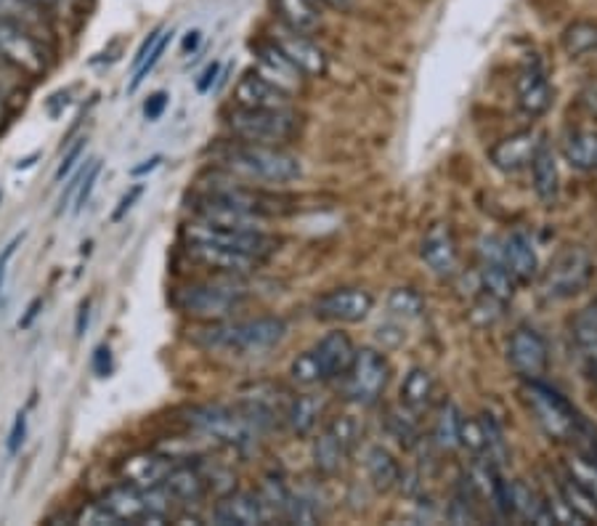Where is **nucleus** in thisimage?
I'll use <instances>...</instances> for the list:
<instances>
[{"label": "nucleus", "instance_id": "obj_47", "mask_svg": "<svg viewBox=\"0 0 597 526\" xmlns=\"http://www.w3.org/2000/svg\"><path fill=\"white\" fill-rule=\"evenodd\" d=\"M99 175H102V160H91V162H88L83 179H80L78 192H74V213H80L88 205V199H91L93 190H96Z\"/></svg>", "mask_w": 597, "mask_h": 526}, {"label": "nucleus", "instance_id": "obj_56", "mask_svg": "<svg viewBox=\"0 0 597 526\" xmlns=\"http://www.w3.org/2000/svg\"><path fill=\"white\" fill-rule=\"evenodd\" d=\"M218 72H221V65H218V61H213V65L207 67V70L203 72V80H199V83H197V91L199 93L210 91L213 83H216V80H218Z\"/></svg>", "mask_w": 597, "mask_h": 526}, {"label": "nucleus", "instance_id": "obj_17", "mask_svg": "<svg viewBox=\"0 0 597 526\" xmlns=\"http://www.w3.org/2000/svg\"><path fill=\"white\" fill-rule=\"evenodd\" d=\"M186 255L192 263L207 268L213 274H226V277H248L253 274L263 261L253 259V255L237 253V250H226L216 245H203V242H186Z\"/></svg>", "mask_w": 597, "mask_h": 526}, {"label": "nucleus", "instance_id": "obj_7", "mask_svg": "<svg viewBox=\"0 0 597 526\" xmlns=\"http://www.w3.org/2000/svg\"><path fill=\"white\" fill-rule=\"evenodd\" d=\"M184 242H203V245H216L226 250H237V253L253 255L257 261H266L279 250V237L268 235L266 229H250V227H226V224L203 221L194 218L184 227Z\"/></svg>", "mask_w": 597, "mask_h": 526}, {"label": "nucleus", "instance_id": "obj_30", "mask_svg": "<svg viewBox=\"0 0 597 526\" xmlns=\"http://www.w3.org/2000/svg\"><path fill=\"white\" fill-rule=\"evenodd\" d=\"M274 11L292 33L311 35L322 27V5L317 0H274Z\"/></svg>", "mask_w": 597, "mask_h": 526}, {"label": "nucleus", "instance_id": "obj_58", "mask_svg": "<svg viewBox=\"0 0 597 526\" xmlns=\"http://www.w3.org/2000/svg\"><path fill=\"white\" fill-rule=\"evenodd\" d=\"M41 309H43V298H35L33 304L27 306V315H24V319H19V328L27 330L30 324H33L35 319H37V315H41Z\"/></svg>", "mask_w": 597, "mask_h": 526}, {"label": "nucleus", "instance_id": "obj_2", "mask_svg": "<svg viewBox=\"0 0 597 526\" xmlns=\"http://www.w3.org/2000/svg\"><path fill=\"white\" fill-rule=\"evenodd\" d=\"M287 338V322L279 317H255V319H221V322H205L194 330L192 343L203 351L221 356H263L279 346Z\"/></svg>", "mask_w": 597, "mask_h": 526}, {"label": "nucleus", "instance_id": "obj_6", "mask_svg": "<svg viewBox=\"0 0 597 526\" xmlns=\"http://www.w3.org/2000/svg\"><path fill=\"white\" fill-rule=\"evenodd\" d=\"M229 134L239 141L266 144V147H287L300 134V117L292 106L285 110H244L234 106L229 115Z\"/></svg>", "mask_w": 597, "mask_h": 526}, {"label": "nucleus", "instance_id": "obj_29", "mask_svg": "<svg viewBox=\"0 0 597 526\" xmlns=\"http://www.w3.org/2000/svg\"><path fill=\"white\" fill-rule=\"evenodd\" d=\"M436 378H433L430 373H427L425 367H412L410 373H406L404 384H401V407H406V410L414 412L417 418H423L425 412L433 410V404H436Z\"/></svg>", "mask_w": 597, "mask_h": 526}, {"label": "nucleus", "instance_id": "obj_44", "mask_svg": "<svg viewBox=\"0 0 597 526\" xmlns=\"http://www.w3.org/2000/svg\"><path fill=\"white\" fill-rule=\"evenodd\" d=\"M285 522L303 524V526L319 524L322 522V508H319L317 500L308 498V494H292L290 492V503H287Z\"/></svg>", "mask_w": 597, "mask_h": 526}, {"label": "nucleus", "instance_id": "obj_38", "mask_svg": "<svg viewBox=\"0 0 597 526\" xmlns=\"http://www.w3.org/2000/svg\"><path fill=\"white\" fill-rule=\"evenodd\" d=\"M574 341L582 348V354L593 362L597 369V298L576 315L574 319Z\"/></svg>", "mask_w": 597, "mask_h": 526}, {"label": "nucleus", "instance_id": "obj_18", "mask_svg": "<svg viewBox=\"0 0 597 526\" xmlns=\"http://www.w3.org/2000/svg\"><path fill=\"white\" fill-rule=\"evenodd\" d=\"M542 144L544 134H539V130H518V134L507 136V139H502L496 147H492L489 158H492L494 168H500L502 173H518L524 168H531Z\"/></svg>", "mask_w": 597, "mask_h": 526}, {"label": "nucleus", "instance_id": "obj_4", "mask_svg": "<svg viewBox=\"0 0 597 526\" xmlns=\"http://www.w3.org/2000/svg\"><path fill=\"white\" fill-rule=\"evenodd\" d=\"M248 300V287L242 277L216 274L213 279H199L179 287L173 293V306L181 315L199 319V322H221L231 319Z\"/></svg>", "mask_w": 597, "mask_h": 526}, {"label": "nucleus", "instance_id": "obj_8", "mask_svg": "<svg viewBox=\"0 0 597 526\" xmlns=\"http://www.w3.org/2000/svg\"><path fill=\"white\" fill-rule=\"evenodd\" d=\"M524 397L529 410L533 412V421L539 423V428L550 438L571 442L576 431H579L584 418L555 388L542 384V380H526Z\"/></svg>", "mask_w": 597, "mask_h": 526}, {"label": "nucleus", "instance_id": "obj_51", "mask_svg": "<svg viewBox=\"0 0 597 526\" xmlns=\"http://www.w3.org/2000/svg\"><path fill=\"white\" fill-rule=\"evenodd\" d=\"M168 93L165 91H157L152 93V96L147 99V104H143V117H147L149 123H154V121H160L162 117V112L168 110Z\"/></svg>", "mask_w": 597, "mask_h": 526}, {"label": "nucleus", "instance_id": "obj_55", "mask_svg": "<svg viewBox=\"0 0 597 526\" xmlns=\"http://www.w3.org/2000/svg\"><path fill=\"white\" fill-rule=\"evenodd\" d=\"M19 242H22V237H14V240H11L9 245H5L3 255H0V290H3V282H5V266H9V261H11V259H14Z\"/></svg>", "mask_w": 597, "mask_h": 526}, {"label": "nucleus", "instance_id": "obj_32", "mask_svg": "<svg viewBox=\"0 0 597 526\" xmlns=\"http://www.w3.org/2000/svg\"><path fill=\"white\" fill-rule=\"evenodd\" d=\"M364 466H367V476L372 481V487L377 492H391L401 484V466L399 460L388 453L386 447H372L364 457Z\"/></svg>", "mask_w": 597, "mask_h": 526}, {"label": "nucleus", "instance_id": "obj_48", "mask_svg": "<svg viewBox=\"0 0 597 526\" xmlns=\"http://www.w3.org/2000/svg\"><path fill=\"white\" fill-rule=\"evenodd\" d=\"M502 300H496L489 296V293H483L481 298H478V304L473 306V311H470V317H473V322L478 324H492L496 319L502 317Z\"/></svg>", "mask_w": 597, "mask_h": 526}, {"label": "nucleus", "instance_id": "obj_16", "mask_svg": "<svg viewBox=\"0 0 597 526\" xmlns=\"http://www.w3.org/2000/svg\"><path fill=\"white\" fill-rule=\"evenodd\" d=\"M420 259L430 268L436 277H451L460 266V250H457L455 231L449 224L438 221L425 231L423 242H420Z\"/></svg>", "mask_w": 597, "mask_h": 526}, {"label": "nucleus", "instance_id": "obj_37", "mask_svg": "<svg viewBox=\"0 0 597 526\" xmlns=\"http://www.w3.org/2000/svg\"><path fill=\"white\" fill-rule=\"evenodd\" d=\"M481 287H483V293H489V296H492V298L502 300V304H507V300H513L515 287H518V282H515L513 274L507 272L505 261L483 259Z\"/></svg>", "mask_w": 597, "mask_h": 526}, {"label": "nucleus", "instance_id": "obj_35", "mask_svg": "<svg viewBox=\"0 0 597 526\" xmlns=\"http://www.w3.org/2000/svg\"><path fill=\"white\" fill-rule=\"evenodd\" d=\"M563 158L576 171H597V134L595 130H579L571 134L563 144Z\"/></svg>", "mask_w": 597, "mask_h": 526}, {"label": "nucleus", "instance_id": "obj_54", "mask_svg": "<svg viewBox=\"0 0 597 526\" xmlns=\"http://www.w3.org/2000/svg\"><path fill=\"white\" fill-rule=\"evenodd\" d=\"M143 194V186L141 184H136V186H130V192L125 194L123 199H119V205L115 208V213H112V221H119V218H125V213H128L130 208H134L136 205V199L141 197Z\"/></svg>", "mask_w": 597, "mask_h": 526}, {"label": "nucleus", "instance_id": "obj_40", "mask_svg": "<svg viewBox=\"0 0 597 526\" xmlns=\"http://www.w3.org/2000/svg\"><path fill=\"white\" fill-rule=\"evenodd\" d=\"M388 431H391L393 438H399L401 444H406V447H414L420 438V418L414 415V412L406 410V407L395 404L388 410Z\"/></svg>", "mask_w": 597, "mask_h": 526}, {"label": "nucleus", "instance_id": "obj_59", "mask_svg": "<svg viewBox=\"0 0 597 526\" xmlns=\"http://www.w3.org/2000/svg\"><path fill=\"white\" fill-rule=\"evenodd\" d=\"M582 104L587 106V110L593 112V115H597V83H589L587 88H584Z\"/></svg>", "mask_w": 597, "mask_h": 526}, {"label": "nucleus", "instance_id": "obj_13", "mask_svg": "<svg viewBox=\"0 0 597 526\" xmlns=\"http://www.w3.org/2000/svg\"><path fill=\"white\" fill-rule=\"evenodd\" d=\"M358 421L351 415L335 418L322 434L313 442V466L319 473L335 476L343 468V462L348 460V455L354 453L358 442Z\"/></svg>", "mask_w": 597, "mask_h": 526}, {"label": "nucleus", "instance_id": "obj_39", "mask_svg": "<svg viewBox=\"0 0 597 526\" xmlns=\"http://www.w3.org/2000/svg\"><path fill=\"white\" fill-rule=\"evenodd\" d=\"M388 311H391V317L401 319V322H412V319L423 317L425 300L412 287H395L388 296Z\"/></svg>", "mask_w": 597, "mask_h": 526}, {"label": "nucleus", "instance_id": "obj_26", "mask_svg": "<svg viewBox=\"0 0 597 526\" xmlns=\"http://www.w3.org/2000/svg\"><path fill=\"white\" fill-rule=\"evenodd\" d=\"M0 22L30 30V33L43 37L46 43L54 35L51 14L37 0H0Z\"/></svg>", "mask_w": 597, "mask_h": 526}, {"label": "nucleus", "instance_id": "obj_11", "mask_svg": "<svg viewBox=\"0 0 597 526\" xmlns=\"http://www.w3.org/2000/svg\"><path fill=\"white\" fill-rule=\"evenodd\" d=\"M0 65L24 78H43L51 67V48L30 30L0 22Z\"/></svg>", "mask_w": 597, "mask_h": 526}, {"label": "nucleus", "instance_id": "obj_12", "mask_svg": "<svg viewBox=\"0 0 597 526\" xmlns=\"http://www.w3.org/2000/svg\"><path fill=\"white\" fill-rule=\"evenodd\" d=\"M345 397L354 404L372 407L380 402L388 380H391V367L388 359L375 348H356L354 365L343 375Z\"/></svg>", "mask_w": 597, "mask_h": 526}, {"label": "nucleus", "instance_id": "obj_15", "mask_svg": "<svg viewBox=\"0 0 597 526\" xmlns=\"http://www.w3.org/2000/svg\"><path fill=\"white\" fill-rule=\"evenodd\" d=\"M507 362L524 380H542L550 365V348L537 330L518 328L507 341Z\"/></svg>", "mask_w": 597, "mask_h": 526}, {"label": "nucleus", "instance_id": "obj_45", "mask_svg": "<svg viewBox=\"0 0 597 526\" xmlns=\"http://www.w3.org/2000/svg\"><path fill=\"white\" fill-rule=\"evenodd\" d=\"M171 35H173V30H162V35H160V41L154 43L152 46V52H149L147 59L141 61V67H138V70H134V80H130V85H128V93H136L138 88H141L143 80L149 78V72L154 70L157 65H160V59H162V54H165V48H168V43H171Z\"/></svg>", "mask_w": 597, "mask_h": 526}, {"label": "nucleus", "instance_id": "obj_23", "mask_svg": "<svg viewBox=\"0 0 597 526\" xmlns=\"http://www.w3.org/2000/svg\"><path fill=\"white\" fill-rule=\"evenodd\" d=\"M515 93H518L520 110H524L529 117H539L550 110L552 88H550V80H547L544 67L539 65L537 59L529 61V65L518 72V80H515Z\"/></svg>", "mask_w": 597, "mask_h": 526}, {"label": "nucleus", "instance_id": "obj_52", "mask_svg": "<svg viewBox=\"0 0 597 526\" xmlns=\"http://www.w3.org/2000/svg\"><path fill=\"white\" fill-rule=\"evenodd\" d=\"M83 149H85V139H80L78 144H74V147H69V149H67L65 160L59 162V168H56V173H54V179H56V181H61L67 173H72L74 162L80 160V155H83Z\"/></svg>", "mask_w": 597, "mask_h": 526}, {"label": "nucleus", "instance_id": "obj_36", "mask_svg": "<svg viewBox=\"0 0 597 526\" xmlns=\"http://www.w3.org/2000/svg\"><path fill=\"white\" fill-rule=\"evenodd\" d=\"M460 425H462V412L457 410L455 402H444L438 407L436 423H433V442L444 453L460 447Z\"/></svg>", "mask_w": 597, "mask_h": 526}, {"label": "nucleus", "instance_id": "obj_24", "mask_svg": "<svg viewBox=\"0 0 597 526\" xmlns=\"http://www.w3.org/2000/svg\"><path fill=\"white\" fill-rule=\"evenodd\" d=\"M173 466L175 460L168 455L138 453L119 462V479L125 484L138 487V490H149V487H160Z\"/></svg>", "mask_w": 597, "mask_h": 526}, {"label": "nucleus", "instance_id": "obj_62", "mask_svg": "<svg viewBox=\"0 0 597 526\" xmlns=\"http://www.w3.org/2000/svg\"><path fill=\"white\" fill-rule=\"evenodd\" d=\"M319 5H324V9H332V11H348L351 5V0H317Z\"/></svg>", "mask_w": 597, "mask_h": 526}, {"label": "nucleus", "instance_id": "obj_10", "mask_svg": "<svg viewBox=\"0 0 597 526\" xmlns=\"http://www.w3.org/2000/svg\"><path fill=\"white\" fill-rule=\"evenodd\" d=\"M595 277V261L587 248L565 245L542 274V293L550 300H565L579 296Z\"/></svg>", "mask_w": 597, "mask_h": 526}, {"label": "nucleus", "instance_id": "obj_33", "mask_svg": "<svg viewBox=\"0 0 597 526\" xmlns=\"http://www.w3.org/2000/svg\"><path fill=\"white\" fill-rule=\"evenodd\" d=\"M322 399L311 397V393H303V397H295L287 402L285 410V423L290 425L295 436H308L313 434V428L319 425V418H322Z\"/></svg>", "mask_w": 597, "mask_h": 526}, {"label": "nucleus", "instance_id": "obj_43", "mask_svg": "<svg viewBox=\"0 0 597 526\" xmlns=\"http://www.w3.org/2000/svg\"><path fill=\"white\" fill-rule=\"evenodd\" d=\"M563 48L571 56H584V54L597 52V24H589V22L571 24L563 35Z\"/></svg>", "mask_w": 597, "mask_h": 526}, {"label": "nucleus", "instance_id": "obj_3", "mask_svg": "<svg viewBox=\"0 0 597 526\" xmlns=\"http://www.w3.org/2000/svg\"><path fill=\"white\" fill-rule=\"evenodd\" d=\"M213 160L223 168L226 173L248 181V184H272L282 186L300 179L303 165L285 147H266V144L250 141H223L213 149Z\"/></svg>", "mask_w": 597, "mask_h": 526}, {"label": "nucleus", "instance_id": "obj_60", "mask_svg": "<svg viewBox=\"0 0 597 526\" xmlns=\"http://www.w3.org/2000/svg\"><path fill=\"white\" fill-rule=\"evenodd\" d=\"M160 162H162L160 155H154V158L143 160V165H136L134 171H130V175H147V173H152V171H157V168H160Z\"/></svg>", "mask_w": 597, "mask_h": 526}, {"label": "nucleus", "instance_id": "obj_57", "mask_svg": "<svg viewBox=\"0 0 597 526\" xmlns=\"http://www.w3.org/2000/svg\"><path fill=\"white\" fill-rule=\"evenodd\" d=\"M88 317H91V300H83L78 309V322H74V335L83 338L88 330Z\"/></svg>", "mask_w": 597, "mask_h": 526}, {"label": "nucleus", "instance_id": "obj_61", "mask_svg": "<svg viewBox=\"0 0 597 526\" xmlns=\"http://www.w3.org/2000/svg\"><path fill=\"white\" fill-rule=\"evenodd\" d=\"M199 43H203V33H199V30H192V33H188L186 41H184V54L197 52Z\"/></svg>", "mask_w": 597, "mask_h": 526}, {"label": "nucleus", "instance_id": "obj_42", "mask_svg": "<svg viewBox=\"0 0 597 526\" xmlns=\"http://www.w3.org/2000/svg\"><path fill=\"white\" fill-rule=\"evenodd\" d=\"M257 498H261L263 511H266V522H272V518H282V522H285L287 503H290V490H287L279 479H266V484L257 490Z\"/></svg>", "mask_w": 597, "mask_h": 526}, {"label": "nucleus", "instance_id": "obj_64", "mask_svg": "<svg viewBox=\"0 0 597 526\" xmlns=\"http://www.w3.org/2000/svg\"><path fill=\"white\" fill-rule=\"evenodd\" d=\"M35 160H37V155H33V158H24V160H19V162H16V171H22V168H30V165H33Z\"/></svg>", "mask_w": 597, "mask_h": 526}, {"label": "nucleus", "instance_id": "obj_63", "mask_svg": "<svg viewBox=\"0 0 597 526\" xmlns=\"http://www.w3.org/2000/svg\"><path fill=\"white\" fill-rule=\"evenodd\" d=\"M5 121H9V93L0 88V128H3Z\"/></svg>", "mask_w": 597, "mask_h": 526}, {"label": "nucleus", "instance_id": "obj_5", "mask_svg": "<svg viewBox=\"0 0 597 526\" xmlns=\"http://www.w3.org/2000/svg\"><path fill=\"white\" fill-rule=\"evenodd\" d=\"M354 356H356L354 341L337 330V333L324 335L317 346L303 351V354L292 362L290 378L303 388L330 384V380L343 378V375L348 373L351 365H354Z\"/></svg>", "mask_w": 597, "mask_h": 526}, {"label": "nucleus", "instance_id": "obj_19", "mask_svg": "<svg viewBox=\"0 0 597 526\" xmlns=\"http://www.w3.org/2000/svg\"><path fill=\"white\" fill-rule=\"evenodd\" d=\"M290 104L292 93H287L285 88L263 78L257 70L239 78L234 88V106H244V110H285Z\"/></svg>", "mask_w": 597, "mask_h": 526}, {"label": "nucleus", "instance_id": "obj_21", "mask_svg": "<svg viewBox=\"0 0 597 526\" xmlns=\"http://www.w3.org/2000/svg\"><path fill=\"white\" fill-rule=\"evenodd\" d=\"M274 43L279 46V52L292 61V67L303 75V78H324L326 75L330 61H326L324 48L317 46L308 35L292 33V30L285 27V33L276 37Z\"/></svg>", "mask_w": 597, "mask_h": 526}, {"label": "nucleus", "instance_id": "obj_34", "mask_svg": "<svg viewBox=\"0 0 597 526\" xmlns=\"http://www.w3.org/2000/svg\"><path fill=\"white\" fill-rule=\"evenodd\" d=\"M555 484L558 494H561V500L565 505H569V511L574 513L576 518H579L582 524H589V522H597V503L593 498H589L587 492L582 490L579 484H576L574 479H571L569 473H558V481H552Z\"/></svg>", "mask_w": 597, "mask_h": 526}, {"label": "nucleus", "instance_id": "obj_9", "mask_svg": "<svg viewBox=\"0 0 597 526\" xmlns=\"http://www.w3.org/2000/svg\"><path fill=\"white\" fill-rule=\"evenodd\" d=\"M186 423L207 438H216L231 447H248L261 431L250 421L242 407L231 404H203L186 412Z\"/></svg>", "mask_w": 597, "mask_h": 526}, {"label": "nucleus", "instance_id": "obj_28", "mask_svg": "<svg viewBox=\"0 0 597 526\" xmlns=\"http://www.w3.org/2000/svg\"><path fill=\"white\" fill-rule=\"evenodd\" d=\"M255 56H257V65H261V70L257 72H261L263 78H268L272 83L285 88L287 93L300 91L303 75L295 70L292 61L279 52V46H276V43H257Z\"/></svg>", "mask_w": 597, "mask_h": 526}, {"label": "nucleus", "instance_id": "obj_49", "mask_svg": "<svg viewBox=\"0 0 597 526\" xmlns=\"http://www.w3.org/2000/svg\"><path fill=\"white\" fill-rule=\"evenodd\" d=\"M74 524H91V526H104V524H110V526H117L119 522H117L115 516H112L110 511L104 508L102 500H99V503L85 505V508L80 511L78 516H74Z\"/></svg>", "mask_w": 597, "mask_h": 526}, {"label": "nucleus", "instance_id": "obj_50", "mask_svg": "<svg viewBox=\"0 0 597 526\" xmlns=\"http://www.w3.org/2000/svg\"><path fill=\"white\" fill-rule=\"evenodd\" d=\"M24 436H27V412H16L9 438H5V453H9V457H14L22 449Z\"/></svg>", "mask_w": 597, "mask_h": 526}, {"label": "nucleus", "instance_id": "obj_20", "mask_svg": "<svg viewBox=\"0 0 597 526\" xmlns=\"http://www.w3.org/2000/svg\"><path fill=\"white\" fill-rule=\"evenodd\" d=\"M102 505L119 524H165V518L157 516L149 508L147 492L138 490L134 484H125V481L104 494Z\"/></svg>", "mask_w": 597, "mask_h": 526}, {"label": "nucleus", "instance_id": "obj_53", "mask_svg": "<svg viewBox=\"0 0 597 526\" xmlns=\"http://www.w3.org/2000/svg\"><path fill=\"white\" fill-rule=\"evenodd\" d=\"M93 373L99 375V378H110L112 375V351L110 346H99L93 351V362H91Z\"/></svg>", "mask_w": 597, "mask_h": 526}, {"label": "nucleus", "instance_id": "obj_14", "mask_svg": "<svg viewBox=\"0 0 597 526\" xmlns=\"http://www.w3.org/2000/svg\"><path fill=\"white\" fill-rule=\"evenodd\" d=\"M372 306L375 298L367 290H361V287H337V290L324 293L313 304V317L322 319V322L356 324L369 317Z\"/></svg>", "mask_w": 597, "mask_h": 526}, {"label": "nucleus", "instance_id": "obj_31", "mask_svg": "<svg viewBox=\"0 0 597 526\" xmlns=\"http://www.w3.org/2000/svg\"><path fill=\"white\" fill-rule=\"evenodd\" d=\"M531 179H533V192L542 199L544 205H552L561 192V175H558V162L552 155L550 144H542V149L537 152V158L531 162Z\"/></svg>", "mask_w": 597, "mask_h": 526}, {"label": "nucleus", "instance_id": "obj_27", "mask_svg": "<svg viewBox=\"0 0 597 526\" xmlns=\"http://www.w3.org/2000/svg\"><path fill=\"white\" fill-rule=\"evenodd\" d=\"M505 266L518 285H531L539 277V255L531 237L524 229H515L505 242Z\"/></svg>", "mask_w": 597, "mask_h": 526}, {"label": "nucleus", "instance_id": "obj_25", "mask_svg": "<svg viewBox=\"0 0 597 526\" xmlns=\"http://www.w3.org/2000/svg\"><path fill=\"white\" fill-rule=\"evenodd\" d=\"M160 487L171 494L173 503L179 505L203 503L207 492H210V481H207V476L199 471L197 466H181V462H175L171 471H168Z\"/></svg>", "mask_w": 597, "mask_h": 526}, {"label": "nucleus", "instance_id": "obj_46", "mask_svg": "<svg viewBox=\"0 0 597 526\" xmlns=\"http://www.w3.org/2000/svg\"><path fill=\"white\" fill-rule=\"evenodd\" d=\"M460 447L468 449L470 457H481V460H486V434H483V421H468V418H462Z\"/></svg>", "mask_w": 597, "mask_h": 526}, {"label": "nucleus", "instance_id": "obj_22", "mask_svg": "<svg viewBox=\"0 0 597 526\" xmlns=\"http://www.w3.org/2000/svg\"><path fill=\"white\" fill-rule=\"evenodd\" d=\"M210 522L221 526H257L266 524V511L257 492H229L216 503Z\"/></svg>", "mask_w": 597, "mask_h": 526}, {"label": "nucleus", "instance_id": "obj_1", "mask_svg": "<svg viewBox=\"0 0 597 526\" xmlns=\"http://www.w3.org/2000/svg\"><path fill=\"white\" fill-rule=\"evenodd\" d=\"M287 203L290 199L282 197V194L255 190V186L231 179V173L223 171L210 175L207 181H199L192 199H188V208H192L194 218H203V221L263 229V221L292 210Z\"/></svg>", "mask_w": 597, "mask_h": 526}, {"label": "nucleus", "instance_id": "obj_41", "mask_svg": "<svg viewBox=\"0 0 597 526\" xmlns=\"http://www.w3.org/2000/svg\"><path fill=\"white\" fill-rule=\"evenodd\" d=\"M563 473H569L576 484L597 503V462L589 460L584 455H571L563 460Z\"/></svg>", "mask_w": 597, "mask_h": 526}]
</instances>
